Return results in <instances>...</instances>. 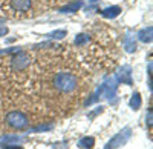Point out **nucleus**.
I'll return each instance as SVG.
<instances>
[{
  "label": "nucleus",
  "instance_id": "nucleus-17",
  "mask_svg": "<svg viewBox=\"0 0 153 149\" xmlns=\"http://www.w3.org/2000/svg\"><path fill=\"white\" fill-rule=\"evenodd\" d=\"M49 129H51V125H42V126L32 128L31 131H32V132H42V131H49Z\"/></svg>",
  "mask_w": 153,
  "mask_h": 149
},
{
  "label": "nucleus",
  "instance_id": "nucleus-3",
  "mask_svg": "<svg viewBox=\"0 0 153 149\" xmlns=\"http://www.w3.org/2000/svg\"><path fill=\"white\" fill-rule=\"evenodd\" d=\"M130 135H132V129L130 128H124L120 134H117L115 137L106 145V149H118L121 148L124 143H127V140L130 139Z\"/></svg>",
  "mask_w": 153,
  "mask_h": 149
},
{
  "label": "nucleus",
  "instance_id": "nucleus-1",
  "mask_svg": "<svg viewBox=\"0 0 153 149\" xmlns=\"http://www.w3.org/2000/svg\"><path fill=\"white\" fill-rule=\"evenodd\" d=\"M54 86L60 92L69 94V92H74L76 89L78 80H76V77L74 76V74H71V72H60L54 79Z\"/></svg>",
  "mask_w": 153,
  "mask_h": 149
},
{
  "label": "nucleus",
  "instance_id": "nucleus-9",
  "mask_svg": "<svg viewBox=\"0 0 153 149\" xmlns=\"http://www.w3.org/2000/svg\"><path fill=\"white\" fill-rule=\"evenodd\" d=\"M118 79H120V82H123V83H127V85H132V77H130V68L129 66H124L121 71H120V74H118Z\"/></svg>",
  "mask_w": 153,
  "mask_h": 149
},
{
  "label": "nucleus",
  "instance_id": "nucleus-13",
  "mask_svg": "<svg viewBox=\"0 0 153 149\" xmlns=\"http://www.w3.org/2000/svg\"><path fill=\"white\" fill-rule=\"evenodd\" d=\"M20 142H23V137H19V135H6V137H3V139H0V143L2 145H5V143H20Z\"/></svg>",
  "mask_w": 153,
  "mask_h": 149
},
{
  "label": "nucleus",
  "instance_id": "nucleus-8",
  "mask_svg": "<svg viewBox=\"0 0 153 149\" xmlns=\"http://www.w3.org/2000/svg\"><path fill=\"white\" fill-rule=\"evenodd\" d=\"M152 34H153V28L147 26V28H144V29H141L138 32V37H139V40H141V42L150 43L152 42Z\"/></svg>",
  "mask_w": 153,
  "mask_h": 149
},
{
  "label": "nucleus",
  "instance_id": "nucleus-11",
  "mask_svg": "<svg viewBox=\"0 0 153 149\" xmlns=\"http://www.w3.org/2000/svg\"><path fill=\"white\" fill-rule=\"evenodd\" d=\"M94 145H95L94 137H84L78 142V148H81V149H92Z\"/></svg>",
  "mask_w": 153,
  "mask_h": 149
},
{
  "label": "nucleus",
  "instance_id": "nucleus-18",
  "mask_svg": "<svg viewBox=\"0 0 153 149\" xmlns=\"http://www.w3.org/2000/svg\"><path fill=\"white\" fill-rule=\"evenodd\" d=\"M152 123H153V117H152V109L147 111V125L149 128H152Z\"/></svg>",
  "mask_w": 153,
  "mask_h": 149
},
{
  "label": "nucleus",
  "instance_id": "nucleus-7",
  "mask_svg": "<svg viewBox=\"0 0 153 149\" xmlns=\"http://www.w3.org/2000/svg\"><path fill=\"white\" fill-rule=\"evenodd\" d=\"M120 12H121L120 6H110V8H106V9L101 11V16L106 17V19H115V17L120 16Z\"/></svg>",
  "mask_w": 153,
  "mask_h": 149
},
{
  "label": "nucleus",
  "instance_id": "nucleus-10",
  "mask_svg": "<svg viewBox=\"0 0 153 149\" xmlns=\"http://www.w3.org/2000/svg\"><path fill=\"white\" fill-rule=\"evenodd\" d=\"M81 6H83V2H81V0H76L75 3H69L66 6H63L60 9V12H75V11H78Z\"/></svg>",
  "mask_w": 153,
  "mask_h": 149
},
{
  "label": "nucleus",
  "instance_id": "nucleus-5",
  "mask_svg": "<svg viewBox=\"0 0 153 149\" xmlns=\"http://www.w3.org/2000/svg\"><path fill=\"white\" fill-rule=\"evenodd\" d=\"M115 91H117V86H115V82H113V80H110V82H107V83H104L103 86H101L97 95H103L104 98H113Z\"/></svg>",
  "mask_w": 153,
  "mask_h": 149
},
{
  "label": "nucleus",
  "instance_id": "nucleus-12",
  "mask_svg": "<svg viewBox=\"0 0 153 149\" xmlns=\"http://www.w3.org/2000/svg\"><path fill=\"white\" fill-rule=\"evenodd\" d=\"M124 48H126V51L127 52H133L135 49H136V42L132 39V37H126V40H124Z\"/></svg>",
  "mask_w": 153,
  "mask_h": 149
},
{
  "label": "nucleus",
  "instance_id": "nucleus-14",
  "mask_svg": "<svg viewBox=\"0 0 153 149\" xmlns=\"http://www.w3.org/2000/svg\"><path fill=\"white\" fill-rule=\"evenodd\" d=\"M139 106H141V95H139L138 92H135L132 95V100H130V108L132 109H139Z\"/></svg>",
  "mask_w": 153,
  "mask_h": 149
},
{
  "label": "nucleus",
  "instance_id": "nucleus-6",
  "mask_svg": "<svg viewBox=\"0 0 153 149\" xmlns=\"http://www.w3.org/2000/svg\"><path fill=\"white\" fill-rule=\"evenodd\" d=\"M12 9L17 12H25L31 8V0H11Z\"/></svg>",
  "mask_w": 153,
  "mask_h": 149
},
{
  "label": "nucleus",
  "instance_id": "nucleus-15",
  "mask_svg": "<svg viewBox=\"0 0 153 149\" xmlns=\"http://www.w3.org/2000/svg\"><path fill=\"white\" fill-rule=\"evenodd\" d=\"M87 40H89V37H87L86 34H78V35L75 37V45H76V46H81V45H84Z\"/></svg>",
  "mask_w": 153,
  "mask_h": 149
},
{
  "label": "nucleus",
  "instance_id": "nucleus-4",
  "mask_svg": "<svg viewBox=\"0 0 153 149\" xmlns=\"http://www.w3.org/2000/svg\"><path fill=\"white\" fill-rule=\"evenodd\" d=\"M11 65H12V68H14L16 71H23L25 68L29 65L28 54H25L22 51H17L14 54V57H12V60H11Z\"/></svg>",
  "mask_w": 153,
  "mask_h": 149
},
{
  "label": "nucleus",
  "instance_id": "nucleus-2",
  "mask_svg": "<svg viewBox=\"0 0 153 149\" xmlns=\"http://www.w3.org/2000/svg\"><path fill=\"white\" fill-rule=\"evenodd\" d=\"M6 123L14 129H23L28 125V118L20 111H14V112H9L6 115Z\"/></svg>",
  "mask_w": 153,
  "mask_h": 149
},
{
  "label": "nucleus",
  "instance_id": "nucleus-16",
  "mask_svg": "<svg viewBox=\"0 0 153 149\" xmlns=\"http://www.w3.org/2000/svg\"><path fill=\"white\" fill-rule=\"evenodd\" d=\"M65 35H66V31H54V32H51L48 37H51V39H55V40H60V39H63Z\"/></svg>",
  "mask_w": 153,
  "mask_h": 149
}]
</instances>
